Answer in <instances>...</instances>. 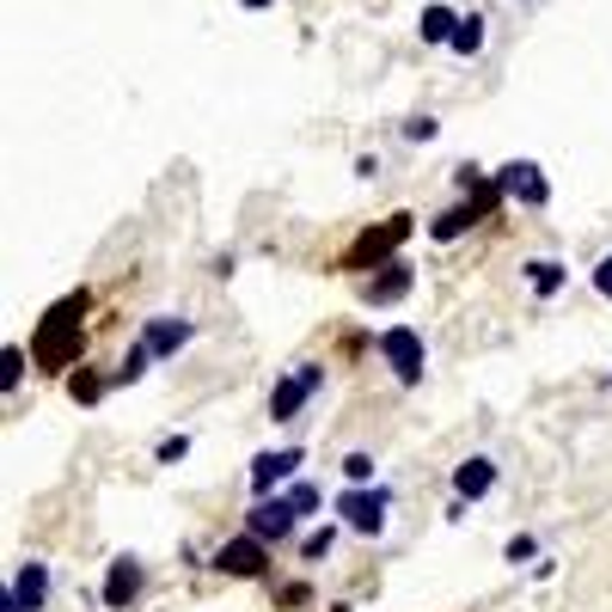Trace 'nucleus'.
<instances>
[{
	"mask_svg": "<svg viewBox=\"0 0 612 612\" xmlns=\"http://www.w3.org/2000/svg\"><path fill=\"white\" fill-rule=\"evenodd\" d=\"M81 313H86V294H67V300H55L50 313H43L38 344H31L38 368H67V361L81 356Z\"/></svg>",
	"mask_w": 612,
	"mask_h": 612,
	"instance_id": "nucleus-1",
	"label": "nucleus"
},
{
	"mask_svg": "<svg viewBox=\"0 0 612 612\" xmlns=\"http://www.w3.org/2000/svg\"><path fill=\"white\" fill-rule=\"evenodd\" d=\"M319 387H325V368H319V361H300V368H294L288 380L270 392V423H294V416L306 411V399H313Z\"/></svg>",
	"mask_w": 612,
	"mask_h": 612,
	"instance_id": "nucleus-2",
	"label": "nucleus"
},
{
	"mask_svg": "<svg viewBox=\"0 0 612 612\" xmlns=\"http://www.w3.org/2000/svg\"><path fill=\"white\" fill-rule=\"evenodd\" d=\"M404 233H411V214H392L387 226H373V233H361V240L349 245L344 270H387V264H380V257H387L392 245H404Z\"/></svg>",
	"mask_w": 612,
	"mask_h": 612,
	"instance_id": "nucleus-3",
	"label": "nucleus"
},
{
	"mask_svg": "<svg viewBox=\"0 0 612 612\" xmlns=\"http://www.w3.org/2000/svg\"><path fill=\"white\" fill-rule=\"evenodd\" d=\"M380 356H387L399 387H416V380H423V337H416L411 325H392V331L380 337Z\"/></svg>",
	"mask_w": 612,
	"mask_h": 612,
	"instance_id": "nucleus-4",
	"label": "nucleus"
},
{
	"mask_svg": "<svg viewBox=\"0 0 612 612\" xmlns=\"http://www.w3.org/2000/svg\"><path fill=\"white\" fill-rule=\"evenodd\" d=\"M387 503H392L387 490H361V484H356V490L337 496V515H344V527H349V532L373 539V532L387 527Z\"/></svg>",
	"mask_w": 612,
	"mask_h": 612,
	"instance_id": "nucleus-5",
	"label": "nucleus"
},
{
	"mask_svg": "<svg viewBox=\"0 0 612 612\" xmlns=\"http://www.w3.org/2000/svg\"><path fill=\"white\" fill-rule=\"evenodd\" d=\"M294 527H300V515H294L288 496H257L252 515H245V532H257L264 546H282V539H288Z\"/></svg>",
	"mask_w": 612,
	"mask_h": 612,
	"instance_id": "nucleus-6",
	"label": "nucleus"
},
{
	"mask_svg": "<svg viewBox=\"0 0 612 612\" xmlns=\"http://www.w3.org/2000/svg\"><path fill=\"white\" fill-rule=\"evenodd\" d=\"M214 570H226V576H264V570H270V546L257 539V532H245V539H226V546L214 551Z\"/></svg>",
	"mask_w": 612,
	"mask_h": 612,
	"instance_id": "nucleus-7",
	"label": "nucleus"
},
{
	"mask_svg": "<svg viewBox=\"0 0 612 612\" xmlns=\"http://www.w3.org/2000/svg\"><path fill=\"white\" fill-rule=\"evenodd\" d=\"M496 184H503V197L527 202V209H546V197H551V184L539 178V166H532V160H508L503 172H496Z\"/></svg>",
	"mask_w": 612,
	"mask_h": 612,
	"instance_id": "nucleus-8",
	"label": "nucleus"
},
{
	"mask_svg": "<svg viewBox=\"0 0 612 612\" xmlns=\"http://www.w3.org/2000/svg\"><path fill=\"white\" fill-rule=\"evenodd\" d=\"M43 594H50V570L43 563H19L13 588L0 600V612H43Z\"/></svg>",
	"mask_w": 612,
	"mask_h": 612,
	"instance_id": "nucleus-9",
	"label": "nucleus"
},
{
	"mask_svg": "<svg viewBox=\"0 0 612 612\" xmlns=\"http://www.w3.org/2000/svg\"><path fill=\"white\" fill-rule=\"evenodd\" d=\"M141 582H147L141 563H135V558H117V563L105 570V606H110V612H129L135 594H141Z\"/></svg>",
	"mask_w": 612,
	"mask_h": 612,
	"instance_id": "nucleus-10",
	"label": "nucleus"
},
{
	"mask_svg": "<svg viewBox=\"0 0 612 612\" xmlns=\"http://www.w3.org/2000/svg\"><path fill=\"white\" fill-rule=\"evenodd\" d=\"M294 472H300V447H276V453H257L252 460V490L270 496L276 484H288Z\"/></svg>",
	"mask_w": 612,
	"mask_h": 612,
	"instance_id": "nucleus-11",
	"label": "nucleus"
},
{
	"mask_svg": "<svg viewBox=\"0 0 612 612\" xmlns=\"http://www.w3.org/2000/svg\"><path fill=\"white\" fill-rule=\"evenodd\" d=\"M411 282H416L411 264H387L380 276L368 282V288H361V300H368V306H392V300H404V294H411Z\"/></svg>",
	"mask_w": 612,
	"mask_h": 612,
	"instance_id": "nucleus-12",
	"label": "nucleus"
},
{
	"mask_svg": "<svg viewBox=\"0 0 612 612\" xmlns=\"http://www.w3.org/2000/svg\"><path fill=\"white\" fill-rule=\"evenodd\" d=\"M490 484H496V460H466V466L453 472V490L466 496V503H478V496H490Z\"/></svg>",
	"mask_w": 612,
	"mask_h": 612,
	"instance_id": "nucleus-13",
	"label": "nucleus"
},
{
	"mask_svg": "<svg viewBox=\"0 0 612 612\" xmlns=\"http://www.w3.org/2000/svg\"><path fill=\"white\" fill-rule=\"evenodd\" d=\"M141 344L154 349V356H172V349H184V344H190V319H147Z\"/></svg>",
	"mask_w": 612,
	"mask_h": 612,
	"instance_id": "nucleus-14",
	"label": "nucleus"
},
{
	"mask_svg": "<svg viewBox=\"0 0 612 612\" xmlns=\"http://www.w3.org/2000/svg\"><path fill=\"white\" fill-rule=\"evenodd\" d=\"M484 214V202H460V209H447V214H435V226H429V240L435 245H447V240H460L472 221Z\"/></svg>",
	"mask_w": 612,
	"mask_h": 612,
	"instance_id": "nucleus-15",
	"label": "nucleus"
},
{
	"mask_svg": "<svg viewBox=\"0 0 612 612\" xmlns=\"http://www.w3.org/2000/svg\"><path fill=\"white\" fill-rule=\"evenodd\" d=\"M453 31H460L453 7H423V19H416V38L423 43H453Z\"/></svg>",
	"mask_w": 612,
	"mask_h": 612,
	"instance_id": "nucleus-16",
	"label": "nucleus"
},
{
	"mask_svg": "<svg viewBox=\"0 0 612 612\" xmlns=\"http://www.w3.org/2000/svg\"><path fill=\"white\" fill-rule=\"evenodd\" d=\"M527 282H532V294H539V300H551V294L570 282V270H563L558 257H532V264H527Z\"/></svg>",
	"mask_w": 612,
	"mask_h": 612,
	"instance_id": "nucleus-17",
	"label": "nucleus"
},
{
	"mask_svg": "<svg viewBox=\"0 0 612 612\" xmlns=\"http://www.w3.org/2000/svg\"><path fill=\"white\" fill-rule=\"evenodd\" d=\"M447 50H453V55H478V50H484V19H478V13L460 19V31H453Z\"/></svg>",
	"mask_w": 612,
	"mask_h": 612,
	"instance_id": "nucleus-18",
	"label": "nucleus"
},
{
	"mask_svg": "<svg viewBox=\"0 0 612 612\" xmlns=\"http://www.w3.org/2000/svg\"><path fill=\"white\" fill-rule=\"evenodd\" d=\"M105 387H110L105 373H74V380H67V392H74L81 404H98V399H105Z\"/></svg>",
	"mask_w": 612,
	"mask_h": 612,
	"instance_id": "nucleus-19",
	"label": "nucleus"
},
{
	"mask_svg": "<svg viewBox=\"0 0 612 612\" xmlns=\"http://www.w3.org/2000/svg\"><path fill=\"white\" fill-rule=\"evenodd\" d=\"M147 361H154V349H147V344H135L129 356H123V368L110 373V380H123V387H129V380H141V373H147Z\"/></svg>",
	"mask_w": 612,
	"mask_h": 612,
	"instance_id": "nucleus-20",
	"label": "nucleus"
},
{
	"mask_svg": "<svg viewBox=\"0 0 612 612\" xmlns=\"http://www.w3.org/2000/svg\"><path fill=\"white\" fill-rule=\"evenodd\" d=\"M288 503H294V515H319V503H325V496H319V484H288Z\"/></svg>",
	"mask_w": 612,
	"mask_h": 612,
	"instance_id": "nucleus-21",
	"label": "nucleus"
},
{
	"mask_svg": "<svg viewBox=\"0 0 612 612\" xmlns=\"http://www.w3.org/2000/svg\"><path fill=\"white\" fill-rule=\"evenodd\" d=\"M344 478H349V484H368V478H373V453H349V460H344Z\"/></svg>",
	"mask_w": 612,
	"mask_h": 612,
	"instance_id": "nucleus-22",
	"label": "nucleus"
},
{
	"mask_svg": "<svg viewBox=\"0 0 612 612\" xmlns=\"http://www.w3.org/2000/svg\"><path fill=\"white\" fill-rule=\"evenodd\" d=\"M19 368H25V349H7V356H0V387L7 392L19 387Z\"/></svg>",
	"mask_w": 612,
	"mask_h": 612,
	"instance_id": "nucleus-23",
	"label": "nucleus"
},
{
	"mask_svg": "<svg viewBox=\"0 0 612 612\" xmlns=\"http://www.w3.org/2000/svg\"><path fill=\"white\" fill-rule=\"evenodd\" d=\"M325 551H331V532H325V527H319V532H306V539H300V558H306V563H319Z\"/></svg>",
	"mask_w": 612,
	"mask_h": 612,
	"instance_id": "nucleus-24",
	"label": "nucleus"
},
{
	"mask_svg": "<svg viewBox=\"0 0 612 612\" xmlns=\"http://www.w3.org/2000/svg\"><path fill=\"white\" fill-rule=\"evenodd\" d=\"M399 135H404V141H435V117H411V123H399Z\"/></svg>",
	"mask_w": 612,
	"mask_h": 612,
	"instance_id": "nucleus-25",
	"label": "nucleus"
},
{
	"mask_svg": "<svg viewBox=\"0 0 612 612\" xmlns=\"http://www.w3.org/2000/svg\"><path fill=\"white\" fill-rule=\"evenodd\" d=\"M532 551H539V546H532L527 532H515V539H508V563H527V558H532Z\"/></svg>",
	"mask_w": 612,
	"mask_h": 612,
	"instance_id": "nucleus-26",
	"label": "nucleus"
},
{
	"mask_svg": "<svg viewBox=\"0 0 612 612\" xmlns=\"http://www.w3.org/2000/svg\"><path fill=\"white\" fill-rule=\"evenodd\" d=\"M184 453H190V441H184V435L160 441V466H172V460H184Z\"/></svg>",
	"mask_w": 612,
	"mask_h": 612,
	"instance_id": "nucleus-27",
	"label": "nucleus"
},
{
	"mask_svg": "<svg viewBox=\"0 0 612 612\" xmlns=\"http://www.w3.org/2000/svg\"><path fill=\"white\" fill-rule=\"evenodd\" d=\"M594 288L612 300V257H600V264H594Z\"/></svg>",
	"mask_w": 612,
	"mask_h": 612,
	"instance_id": "nucleus-28",
	"label": "nucleus"
},
{
	"mask_svg": "<svg viewBox=\"0 0 612 612\" xmlns=\"http://www.w3.org/2000/svg\"><path fill=\"white\" fill-rule=\"evenodd\" d=\"M245 13H270V7H276V0H240Z\"/></svg>",
	"mask_w": 612,
	"mask_h": 612,
	"instance_id": "nucleus-29",
	"label": "nucleus"
}]
</instances>
